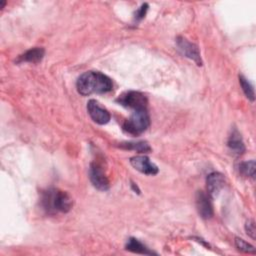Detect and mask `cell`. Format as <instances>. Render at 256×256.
Returning a JSON list of instances; mask_svg holds the SVG:
<instances>
[{
    "label": "cell",
    "instance_id": "1",
    "mask_svg": "<svg viewBox=\"0 0 256 256\" xmlns=\"http://www.w3.org/2000/svg\"><path fill=\"white\" fill-rule=\"evenodd\" d=\"M76 87L81 95L87 96L110 92L113 89V83L107 75L101 72L87 71L79 76Z\"/></svg>",
    "mask_w": 256,
    "mask_h": 256
},
{
    "label": "cell",
    "instance_id": "2",
    "mask_svg": "<svg viewBox=\"0 0 256 256\" xmlns=\"http://www.w3.org/2000/svg\"><path fill=\"white\" fill-rule=\"evenodd\" d=\"M40 201L42 208L49 214L58 212L67 213L73 205L72 198L67 192L55 188H49L43 191Z\"/></svg>",
    "mask_w": 256,
    "mask_h": 256
},
{
    "label": "cell",
    "instance_id": "3",
    "mask_svg": "<svg viewBox=\"0 0 256 256\" xmlns=\"http://www.w3.org/2000/svg\"><path fill=\"white\" fill-rule=\"evenodd\" d=\"M150 125V118L147 109L135 110L123 123V130L131 135L137 136L143 133Z\"/></svg>",
    "mask_w": 256,
    "mask_h": 256
},
{
    "label": "cell",
    "instance_id": "4",
    "mask_svg": "<svg viewBox=\"0 0 256 256\" xmlns=\"http://www.w3.org/2000/svg\"><path fill=\"white\" fill-rule=\"evenodd\" d=\"M116 102L120 105L135 110H143L147 109V97L138 91H128L121 94L117 99Z\"/></svg>",
    "mask_w": 256,
    "mask_h": 256
},
{
    "label": "cell",
    "instance_id": "5",
    "mask_svg": "<svg viewBox=\"0 0 256 256\" xmlns=\"http://www.w3.org/2000/svg\"><path fill=\"white\" fill-rule=\"evenodd\" d=\"M89 178L95 188L101 191L109 189V180L102 165L98 162H92L89 168Z\"/></svg>",
    "mask_w": 256,
    "mask_h": 256
},
{
    "label": "cell",
    "instance_id": "6",
    "mask_svg": "<svg viewBox=\"0 0 256 256\" xmlns=\"http://www.w3.org/2000/svg\"><path fill=\"white\" fill-rule=\"evenodd\" d=\"M87 111L91 119L100 125L107 124L110 121V113L107 109L102 107L96 100L91 99L87 103Z\"/></svg>",
    "mask_w": 256,
    "mask_h": 256
},
{
    "label": "cell",
    "instance_id": "7",
    "mask_svg": "<svg viewBox=\"0 0 256 256\" xmlns=\"http://www.w3.org/2000/svg\"><path fill=\"white\" fill-rule=\"evenodd\" d=\"M176 44H177L179 51L185 57L193 60L197 65H202V60H201L199 49L194 43H191L184 37L179 36L176 39Z\"/></svg>",
    "mask_w": 256,
    "mask_h": 256
},
{
    "label": "cell",
    "instance_id": "8",
    "mask_svg": "<svg viewBox=\"0 0 256 256\" xmlns=\"http://www.w3.org/2000/svg\"><path fill=\"white\" fill-rule=\"evenodd\" d=\"M195 202L197 211L203 219H209L213 216V206L209 194L204 191H198L196 193Z\"/></svg>",
    "mask_w": 256,
    "mask_h": 256
},
{
    "label": "cell",
    "instance_id": "9",
    "mask_svg": "<svg viewBox=\"0 0 256 256\" xmlns=\"http://www.w3.org/2000/svg\"><path fill=\"white\" fill-rule=\"evenodd\" d=\"M130 164L139 172L146 175H155L158 173V167L150 161L145 155L133 156L130 158Z\"/></svg>",
    "mask_w": 256,
    "mask_h": 256
},
{
    "label": "cell",
    "instance_id": "10",
    "mask_svg": "<svg viewBox=\"0 0 256 256\" xmlns=\"http://www.w3.org/2000/svg\"><path fill=\"white\" fill-rule=\"evenodd\" d=\"M207 192L211 198L216 197L225 185L224 175L219 172H212L207 176Z\"/></svg>",
    "mask_w": 256,
    "mask_h": 256
},
{
    "label": "cell",
    "instance_id": "11",
    "mask_svg": "<svg viewBox=\"0 0 256 256\" xmlns=\"http://www.w3.org/2000/svg\"><path fill=\"white\" fill-rule=\"evenodd\" d=\"M227 146L236 155H241L245 152V145H244L243 139L241 137V134L239 133V131L236 128H234L231 131V133L228 137Z\"/></svg>",
    "mask_w": 256,
    "mask_h": 256
},
{
    "label": "cell",
    "instance_id": "12",
    "mask_svg": "<svg viewBox=\"0 0 256 256\" xmlns=\"http://www.w3.org/2000/svg\"><path fill=\"white\" fill-rule=\"evenodd\" d=\"M44 54H45V50L42 47H34L27 50L22 55H20L17 59V62L18 63H22V62L38 63L43 59Z\"/></svg>",
    "mask_w": 256,
    "mask_h": 256
},
{
    "label": "cell",
    "instance_id": "13",
    "mask_svg": "<svg viewBox=\"0 0 256 256\" xmlns=\"http://www.w3.org/2000/svg\"><path fill=\"white\" fill-rule=\"evenodd\" d=\"M126 250L131 251L133 253H137V254H144V255H152V254H156L153 251L149 250V248H147L143 243H141L138 239L136 238H129L126 246H125Z\"/></svg>",
    "mask_w": 256,
    "mask_h": 256
},
{
    "label": "cell",
    "instance_id": "14",
    "mask_svg": "<svg viewBox=\"0 0 256 256\" xmlns=\"http://www.w3.org/2000/svg\"><path fill=\"white\" fill-rule=\"evenodd\" d=\"M123 149L128 150H134L139 153H148L151 151V148L149 144L145 141H139V142H123L119 145Z\"/></svg>",
    "mask_w": 256,
    "mask_h": 256
},
{
    "label": "cell",
    "instance_id": "15",
    "mask_svg": "<svg viewBox=\"0 0 256 256\" xmlns=\"http://www.w3.org/2000/svg\"><path fill=\"white\" fill-rule=\"evenodd\" d=\"M238 169H239V172L243 176L254 178V176H255V161L250 160V161L241 162L239 164Z\"/></svg>",
    "mask_w": 256,
    "mask_h": 256
},
{
    "label": "cell",
    "instance_id": "16",
    "mask_svg": "<svg viewBox=\"0 0 256 256\" xmlns=\"http://www.w3.org/2000/svg\"><path fill=\"white\" fill-rule=\"evenodd\" d=\"M239 83H240L242 90H243L244 94L246 95V97L250 101L253 102L255 99V94H254V88H253L252 84L243 75H239Z\"/></svg>",
    "mask_w": 256,
    "mask_h": 256
},
{
    "label": "cell",
    "instance_id": "17",
    "mask_svg": "<svg viewBox=\"0 0 256 256\" xmlns=\"http://www.w3.org/2000/svg\"><path fill=\"white\" fill-rule=\"evenodd\" d=\"M235 246L236 248L241 251V252H244V253H251V254H254L255 253V248L254 246H252L251 244H249L248 242H246L245 240L241 239V238H238L236 237L235 238Z\"/></svg>",
    "mask_w": 256,
    "mask_h": 256
},
{
    "label": "cell",
    "instance_id": "18",
    "mask_svg": "<svg viewBox=\"0 0 256 256\" xmlns=\"http://www.w3.org/2000/svg\"><path fill=\"white\" fill-rule=\"evenodd\" d=\"M147 10H148V4H146V3L142 4V6L138 10H136L135 15H134V19L136 21H140L141 19H143L145 17V15H146Z\"/></svg>",
    "mask_w": 256,
    "mask_h": 256
},
{
    "label": "cell",
    "instance_id": "19",
    "mask_svg": "<svg viewBox=\"0 0 256 256\" xmlns=\"http://www.w3.org/2000/svg\"><path fill=\"white\" fill-rule=\"evenodd\" d=\"M245 230H246V233L252 238V239H255V224H254V221L252 219H249L246 224H245Z\"/></svg>",
    "mask_w": 256,
    "mask_h": 256
},
{
    "label": "cell",
    "instance_id": "20",
    "mask_svg": "<svg viewBox=\"0 0 256 256\" xmlns=\"http://www.w3.org/2000/svg\"><path fill=\"white\" fill-rule=\"evenodd\" d=\"M5 4H6V2H5V1H2V2H1V5H0V8H3Z\"/></svg>",
    "mask_w": 256,
    "mask_h": 256
}]
</instances>
